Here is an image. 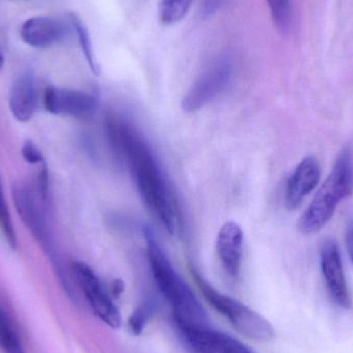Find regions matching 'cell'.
<instances>
[{
  "label": "cell",
  "mask_w": 353,
  "mask_h": 353,
  "mask_svg": "<svg viewBox=\"0 0 353 353\" xmlns=\"http://www.w3.org/2000/svg\"><path fill=\"white\" fill-rule=\"evenodd\" d=\"M124 292V283L120 279H116L111 285V294L114 299L119 298Z\"/></svg>",
  "instance_id": "22"
},
{
  "label": "cell",
  "mask_w": 353,
  "mask_h": 353,
  "mask_svg": "<svg viewBox=\"0 0 353 353\" xmlns=\"http://www.w3.org/2000/svg\"><path fill=\"white\" fill-rule=\"evenodd\" d=\"M0 350L4 353H24L16 329L0 305Z\"/></svg>",
  "instance_id": "15"
},
{
  "label": "cell",
  "mask_w": 353,
  "mask_h": 353,
  "mask_svg": "<svg viewBox=\"0 0 353 353\" xmlns=\"http://www.w3.org/2000/svg\"><path fill=\"white\" fill-rule=\"evenodd\" d=\"M12 195L14 207L23 223L41 248L51 254L53 252V243L46 217L45 201L39 197L37 190H32L24 183L12 185Z\"/></svg>",
  "instance_id": "5"
},
{
  "label": "cell",
  "mask_w": 353,
  "mask_h": 353,
  "mask_svg": "<svg viewBox=\"0 0 353 353\" xmlns=\"http://www.w3.org/2000/svg\"><path fill=\"white\" fill-rule=\"evenodd\" d=\"M244 232L238 223L228 221L218 232L217 252L222 268L228 277L236 279L240 275L243 259Z\"/></svg>",
  "instance_id": "11"
},
{
  "label": "cell",
  "mask_w": 353,
  "mask_h": 353,
  "mask_svg": "<svg viewBox=\"0 0 353 353\" xmlns=\"http://www.w3.org/2000/svg\"><path fill=\"white\" fill-rule=\"evenodd\" d=\"M147 252L157 288L173 308L176 327L205 325L203 307L150 232L147 234Z\"/></svg>",
  "instance_id": "2"
},
{
  "label": "cell",
  "mask_w": 353,
  "mask_h": 353,
  "mask_svg": "<svg viewBox=\"0 0 353 353\" xmlns=\"http://www.w3.org/2000/svg\"><path fill=\"white\" fill-rule=\"evenodd\" d=\"M149 315H150V310L147 306L140 307L134 311V314L130 316V321H128L130 331L132 332L134 335H141L143 330L145 329L147 321H148Z\"/></svg>",
  "instance_id": "20"
},
{
  "label": "cell",
  "mask_w": 353,
  "mask_h": 353,
  "mask_svg": "<svg viewBox=\"0 0 353 353\" xmlns=\"http://www.w3.org/2000/svg\"><path fill=\"white\" fill-rule=\"evenodd\" d=\"M353 192V150L340 152L331 174L321 185L299 221V230L305 234H315L332 219L340 201Z\"/></svg>",
  "instance_id": "3"
},
{
  "label": "cell",
  "mask_w": 353,
  "mask_h": 353,
  "mask_svg": "<svg viewBox=\"0 0 353 353\" xmlns=\"http://www.w3.org/2000/svg\"><path fill=\"white\" fill-rule=\"evenodd\" d=\"M4 65V57L3 55H2L1 53H0V70H1V68H3Z\"/></svg>",
  "instance_id": "24"
},
{
  "label": "cell",
  "mask_w": 353,
  "mask_h": 353,
  "mask_svg": "<svg viewBox=\"0 0 353 353\" xmlns=\"http://www.w3.org/2000/svg\"><path fill=\"white\" fill-rule=\"evenodd\" d=\"M232 74V64L226 57L212 62L193 83L183 99V109L196 112L213 101L228 87Z\"/></svg>",
  "instance_id": "6"
},
{
  "label": "cell",
  "mask_w": 353,
  "mask_h": 353,
  "mask_svg": "<svg viewBox=\"0 0 353 353\" xmlns=\"http://www.w3.org/2000/svg\"><path fill=\"white\" fill-rule=\"evenodd\" d=\"M321 267L332 300L344 310L352 309V299L346 281L341 254L335 241L331 239L321 246Z\"/></svg>",
  "instance_id": "10"
},
{
  "label": "cell",
  "mask_w": 353,
  "mask_h": 353,
  "mask_svg": "<svg viewBox=\"0 0 353 353\" xmlns=\"http://www.w3.org/2000/svg\"><path fill=\"white\" fill-rule=\"evenodd\" d=\"M8 105L18 121L27 122L33 117L39 105V93L30 76L21 77L14 83L8 97Z\"/></svg>",
  "instance_id": "14"
},
{
  "label": "cell",
  "mask_w": 353,
  "mask_h": 353,
  "mask_svg": "<svg viewBox=\"0 0 353 353\" xmlns=\"http://www.w3.org/2000/svg\"><path fill=\"white\" fill-rule=\"evenodd\" d=\"M193 0H161L159 16L161 23L167 25L180 22L190 8Z\"/></svg>",
  "instance_id": "16"
},
{
  "label": "cell",
  "mask_w": 353,
  "mask_h": 353,
  "mask_svg": "<svg viewBox=\"0 0 353 353\" xmlns=\"http://www.w3.org/2000/svg\"><path fill=\"white\" fill-rule=\"evenodd\" d=\"M192 274L205 300L225 316L239 333L261 343H267L275 339V329L263 315L239 301L220 294L196 272L192 271Z\"/></svg>",
  "instance_id": "4"
},
{
  "label": "cell",
  "mask_w": 353,
  "mask_h": 353,
  "mask_svg": "<svg viewBox=\"0 0 353 353\" xmlns=\"http://www.w3.org/2000/svg\"><path fill=\"white\" fill-rule=\"evenodd\" d=\"M0 230L6 239V243L10 245V248H17V236L12 225V217L6 205V197H4L3 189L0 182Z\"/></svg>",
  "instance_id": "19"
},
{
  "label": "cell",
  "mask_w": 353,
  "mask_h": 353,
  "mask_svg": "<svg viewBox=\"0 0 353 353\" xmlns=\"http://www.w3.org/2000/svg\"><path fill=\"white\" fill-rule=\"evenodd\" d=\"M346 245H347L348 254L353 263V222L348 226L346 232Z\"/></svg>",
  "instance_id": "23"
},
{
  "label": "cell",
  "mask_w": 353,
  "mask_h": 353,
  "mask_svg": "<svg viewBox=\"0 0 353 353\" xmlns=\"http://www.w3.org/2000/svg\"><path fill=\"white\" fill-rule=\"evenodd\" d=\"M272 19L282 32L290 30L292 24V0H267Z\"/></svg>",
  "instance_id": "17"
},
{
  "label": "cell",
  "mask_w": 353,
  "mask_h": 353,
  "mask_svg": "<svg viewBox=\"0 0 353 353\" xmlns=\"http://www.w3.org/2000/svg\"><path fill=\"white\" fill-rule=\"evenodd\" d=\"M70 19H72L70 21H72V27H74V31H76L79 43H80L81 47H82L85 57H86L87 61H88L89 65L92 68L93 72L97 74V72H99V65H97V61H95L94 54H93L92 45H91L88 31H87L86 27L84 26L80 18L72 14Z\"/></svg>",
  "instance_id": "18"
},
{
  "label": "cell",
  "mask_w": 353,
  "mask_h": 353,
  "mask_svg": "<svg viewBox=\"0 0 353 353\" xmlns=\"http://www.w3.org/2000/svg\"><path fill=\"white\" fill-rule=\"evenodd\" d=\"M21 153L24 161L30 165H41L45 161L41 150L30 141H27L23 144Z\"/></svg>",
  "instance_id": "21"
},
{
  "label": "cell",
  "mask_w": 353,
  "mask_h": 353,
  "mask_svg": "<svg viewBox=\"0 0 353 353\" xmlns=\"http://www.w3.org/2000/svg\"><path fill=\"white\" fill-rule=\"evenodd\" d=\"M72 272L94 314L112 329L121 327L122 319L119 310L111 296L103 290V284L94 271L87 263L74 261L72 263Z\"/></svg>",
  "instance_id": "7"
},
{
  "label": "cell",
  "mask_w": 353,
  "mask_h": 353,
  "mask_svg": "<svg viewBox=\"0 0 353 353\" xmlns=\"http://www.w3.org/2000/svg\"><path fill=\"white\" fill-rule=\"evenodd\" d=\"M176 327L189 353H252L238 340L207 325Z\"/></svg>",
  "instance_id": "9"
},
{
  "label": "cell",
  "mask_w": 353,
  "mask_h": 353,
  "mask_svg": "<svg viewBox=\"0 0 353 353\" xmlns=\"http://www.w3.org/2000/svg\"><path fill=\"white\" fill-rule=\"evenodd\" d=\"M68 27L53 17L37 16L23 23L20 34L24 43L33 48H48L61 41Z\"/></svg>",
  "instance_id": "13"
},
{
  "label": "cell",
  "mask_w": 353,
  "mask_h": 353,
  "mask_svg": "<svg viewBox=\"0 0 353 353\" xmlns=\"http://www.w3.org/2000/svg\"><path fill=\"white\" fill-rule=\"evenodd\" d=\"M321 180V165L314 157H305L288 179L285 190V205L294 210L310 194Z\"/></svg>",
  "instance_id": "12"
},
{
  "label": "cell",
  "mask_w": 353,
  "mask_h": 353,
  "mask_svg": "<svg viewBox=\"0 0 353 353\" xmlns=\"http://www.w3.org/2000/svg\"><path fill=\"white\" fill-rule=\"evenodd\" d=\"M108 134L130 168L134 183L149 209L172 234L182 232V214L175 191L150 147L123 120L109 118Z\"/></svg>",
  "instance_id": "1"
},
{
  "label": "cell",
  "mask_w": 353,
  "mask_h": 353,
  "mask_svg": "<svg viewBox=\"0 0 353 353\" xmlns=\"http://www.w3.org/2000/svg\"><path fill=\"white\" fill-rule=\"evenodd\" d=\"M43 105L52 115L87 119L94 115L99 101L94 95L84 91L48 87L43 94Z\"/></svg>",
  "instance_id": "8"
}]
</instances>
